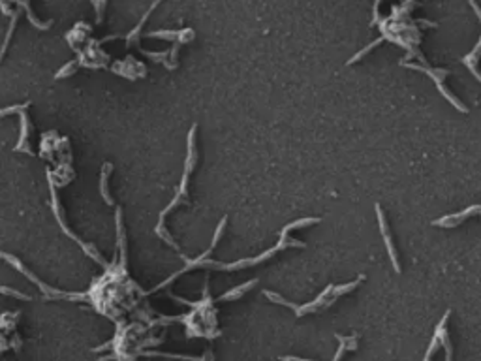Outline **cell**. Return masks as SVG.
Returning <instances> with one entry per match:
<instances>
[{
    "mask_svg": "<svg viewBox=\"0 0 481 361\" xmlns=\"http://www.w3.org/2000/svg\"><path fill=\"white\" fill-rule=\"evenodd\" d=\"M438 346H440V342L436 340V338H433L431 340V346H429V350H427V354H425V360L423 361H431V358H433V354L438 350Z\"/></svg>",
    "mask_w": 481,
    "mask_h": 361,
    "instance_id": "obj_14",
    "label": "cell"
},
{
    "mask_svg": "<svg viewBox=\"0 0 481 361\" xmlns=\"http://www.w3.org/2000/svg\"><path fill=\"white\" fill-rule=\"evenodd\" d=\"M17 6H19L21 10H24V12H26V17H28V21L34 24L38 30H47L49 26L53 24V21H51V19H49V21H45V23H44V21H40L36 15H34V12L30 10V6H28V4H24V2H17Z\"/></svg>",
    "mask_w": 481,
    "mask_h": 361,
    "instance_id": "obj_12",
    "label": "cell"
},
{
    "mask_svg": "<svg viewBox=\"0 0 481 361\" xmlns=\"http://www.w3.org/2000/svg\"><path fill=\"white\" fill-rule=\"evenodd\" d=\"M258 280H250V282H244V284H240L239 288H235V290H229V292H226L222 297L218 301H229V299H239V297H242V293L244 292H248V290L252 288L254 284H256Z\"/></svg>",
    "mask_w": 481,
    "mask_h": 361,
    "instance_id": "obj_13",
    "label": "cell"
},
{
    "mask_svg": "<svg viewBox=\"0 0 481 361\" xmlns=\"http://www.w3.org/2000/svg\"><path fill=\"white\" fill-rule=\"evenodd\" d=\"M111 70L120 77H126V79H139V77L147 75V66L137 59H133L132 55H128L124 60H115Z\"/></svg>",
    "mask_w": 481,
    "mask_h": 361,
    "instance_id": "obj_5",
    "label": "cell"
},
{
    "mask_svg": "<svg viewBox=\"0 0 481 361\" xmlns=\"http://www.w3.org/2000/svg\"><path fill=\"white\" fill-rule=\"evenodd\" d=\"M280 361H312V360H301V358H291V356H284Z\"/></svg>",
    "mask_w": 481,
    "mask_h": 361,
    "instance_id": "obj_16",
    "label": "cell"
},
{
    "mask_svg": "<svg viewBox=\"0 0 481 361\" xmlns=\"http://www.w3.org/2000/svg\"><path fill=\"white\" fill-rule=\"evenodd\" d=\"M476 213H481V205H472V207L460 211V213L438 218V220H434L433 224L434 226H444V228H453V226H457V222H462V220H466L470 215H476Z\"/></svg>",
    "mask_w": 481,
    "mask_h": 361,
    "instance_id": "obj_9",
    "label": "cell"
},
{
    "mask_svg": "<svg viewBox=\"0 0 481 361\" xmlns=\"http://www.w3.org/2000/svg\"><path fill=\"white\" fill-rule=\"evenodd\" d=\"M226 222H228V218L224 217L222 218V222L218 224L217 231H215V237H213V243H211V247L207 248V252L201 254L199 258H196V260H186V256H182V260L186 262V267L184 269H180L179 273H177V277H179L180 273H186V271H190L192 267H217V269H224V271H233V269H240V267H246V265H256L260 264V262H263L267 258H271L275 252L278 250H282V248H288V247H293V245H297V247H303V243H297L295 239H288V233L291 229H297V228H303V226H310V224H318L320 222V218H301V220H295V222H289L286 228L282 229V233H280V243H278L277 247H273V248H269L267 252L260 254L258 258H252V260H239V262H235V264H218V262H213V260H205V256H209V254L213 252V248L217 247L218 239H220V235H222V231H224V226H226Z\"/></svg>",
    "mask_w": 481,
    "mask_h": 361,
    "instance_id": "obj_1",
    "label": "cell"
},
{
    "mask_svg": "<svg viewBox=\"0 0 481 361\" xmlns=\"http://www.w3.org/2000/svg\"><path fill=\"white\" fill-rule=\"evenodd\" d=\"M49 188H51V209H53V215H55V218H57V222H59V224H60V228L64 229V233H66V235H70V237H72V239L75 241V243H77V245H79L81 248H83L85 252L88 254V256H90V258H92V260L96 262V264H100V265H104V267H106V265H108V262H104V260L100 258V252H98L96 248H94V245H90V243H85V241L81 239V237H77V235L73 233L72 229L68 228V224H66V220H64V217H62V213H60L62 209H60V205H59V198H57V188H55V186H53L51 182H49Z\"/></svg>",
    "mask_w": 481,
    "mask_h": 361,
    "instance_id": "obj_3",
    "label": "cell"
},
{
    "mask_svg": "<svg viewBox=\"0 0 481 361\" xmlns=\"http://www.w3.org/2000/svg\"><path fill=\"white\" fill-rule=\"evenodd\" d=\"M376 215H378V224H380V231H382V235H384L385 247H387L389 258H391V264H393V267H395V271H397V273H400V264H398L397 250H395V247H393V241H391V233H389L387 222H385L384 211H382V207H380L378 203H376Z\"/></svg>",
    "mask_w": 481,
    "mask_h": 361,
    "instance_id": "obj_8",
    "label": "cell"
},
{
    "mask_svg": "<svg viewBox=\"0 0 481 361\" xmlns=\"http://www.w3.org/2000/svg\"><path fill=\"white\" fill-rule=\"evenodd\" d=\"M196 130H197V126L194 124L192 128H190V134H188V153H186V162H184V173H182V179H180V184L179 188H177V192H175V198L171 200V203L160 213V218H158V226H156V235L158 237H162V239L168 243L169 247H173V248H179L177 247V243L173 241V237L168 233V229L164 226V220L168 217L169 213L180 203H186L188 202V179H190V173L194 171L196 168V160H197V151H196Z\"/></svg>",
    "mask_w": 481,
    "mask_h": 361,
    "instance_id": "obj_2",
    "label": "cell"
},
{
    "mask_svg": "<svg viewBox=\"0 0 481 361\" xmlns=\"http://www.w3.org/2000/svg\"><path fill=\"white\" fill-rule=\"evenodd\" d=\"M0 10L6 13L10 17V24H8V32H6V38L2 42V47H0V62L6 55V49L10 45V40L13 36V30H15V24H17V19H19V12H17V4H8V2H0Z\"/></svg>",
    "mask_w": 481,
    "mask_h": 361,
    "instance_id": "obj_7",
    "label": "cell"
},
{
    "mask_svg": "<svg viewBox=\"0 0 481 361\" xmlns=\"http://www.w3.org/2000/svg\"><path fill=\"white\" fill-rule=\"evenodd\" d=\"M6 348H8V342H6L4 335H0V352H2V350H6Z\"/></svg>",
    "mask_w": 481,
    "mask_h": 361,
    "instance_id": "obj_17",
    "label": "cell"
},
{
    "mask_svg": "<svg viewBox=\"0 0 481 361\" xmlns=\"http://www.w3.org/2000/svg\"><path fill=\"white\" fill-rule=\"evenodd\" d=\"M470 6L476 10V13H478V17H480V21H481V10H480V6L478 4H474V2H470ZM480 57H481V38H480V42H478V45L474 47V51L472 53H468L464 59H462V62L466 64L470 68V72L474 73L478 79L481 81V72L478 70V60H480Z\"/></svg>",
    "mask_w": 481,
    "mask_h": 361,
    "instance_id": "obj_10",
    "label": "cell"
},
{
    "mask_svg": "<svg viewBox=\"0 0 481 361\" xmlns=\"http://www.w3.org/2000/svg\"><path fill=\"white\" fill-rule=\"evenodd\" d=\"M90 34H92V28H90V24L81 21V23L73 24L72 30L66 34V42L70 44V47L75 51V53H79L81 49L88 44V40H90Z\"/></svg>",
    "mask_w": 481,
    "mask_h": 361,
    "instance_id": "obj_6",
    "label": "cell"
},
{
    "mask_svg": "<svg viewBox=\"0 0 481 361\" xmlns=\"http://www.w3.org/2000/svg\"><path fill=\"white\" fill-rule=\"evenodd\" d=\"M28 108H30V104L26 102V104H21V106H12V108H6V109H0V117H6V115H10V113H17L19 117H21V135H19V141L15 145V153H26V155H32V149H30V139H28V135H30V120H28Z\"/></svg>",
    "mask_w": 481,
    "mask_h": 361,
    "instance_id": "obj_4",
    "label": "cell"
},
{
    "mask_svg": "<svg viewBox=\"0 0 481 361\" xmlns=\"http://www.w3.org/2000/svg\"><path fill=\"white\" fill-rule=\"evenodd\" d=\"M447 318H449V311L444 314V318L440 320V324L436 325V331H434V338L442 344L445 348V361H451V356H453V352H451V342H449V337H447V331H445V322H447Z\"/></svg>",
    "mask_w": 481,
    "mask_h": 361,
    "instance_id": "obj_11",
    "label": "cell"
},
{
    "mask_svg": "<svg viewBox=\"0 0 481 361\" xmlns=\"http://www.w3.org/2000/svg\"><path fill=\"white\" fill-rule=\"evenodd\" d=\"M92 6L96 8V21L98 23H102V10H106L108 4H106V2H94Z\"/></svg>",
    "mask_w": 481,
    "mask_h": 361,
    "instance_id": "obj_15",
    "label": "cell"
}]
</instances>
